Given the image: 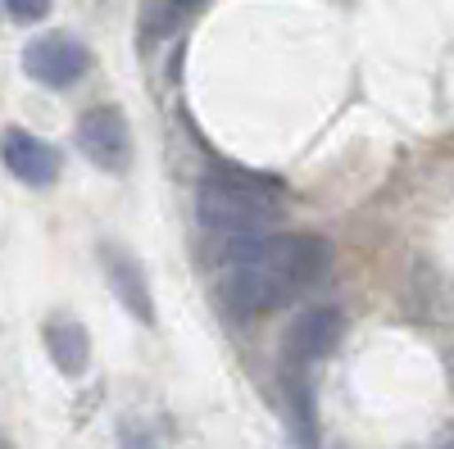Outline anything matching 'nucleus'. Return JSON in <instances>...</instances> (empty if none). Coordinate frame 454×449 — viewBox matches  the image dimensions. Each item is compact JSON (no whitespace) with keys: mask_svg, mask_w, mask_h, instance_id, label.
Wrapping results in <instances>:
<instances>
[{"mask_svg":"<svg viewBox=\"0 0 454 449\" xmlns=\"http://www.w3.org/2000/svg\"><path fill=\"white\" fill-rule=\"evenodd\" d=\"M223 299L241 318H259L295 305L332 273V245L314 232L282 236H241L223 241Z\"/></svg>","mask_w":454,"mask_h":449,"instance_id":"f257e3e1","label":"nucleus"},{"mask_svg":"<svg viewBox=\"0 0 454 449\" xmlns=\"http://www.w3.org/2000/svg\"><path fill=\"white\" fill-rule=\"evenodd\" d=\"M196 213L205 232H218L223 241L263 236L282 218V182L237 164H214L200 182Z\"/></svg>","mask_w":454,"mask_h":449,"instance_id":"f03ea898","label":"nucleus"},{"mask_svg":"<svg viewBox=\"0 0 454 449\" xmlns=\"http://www.w3.org/2000/svg\"><path fill=\"white\" fill-rule=\"evenodd\" d=\"M87 68H91V50L68 32H46V36H36V42H27V50H23V73L32 82L51 87V91L82 82Z\"/></svg>","mask_w":454,"mask_h":449,"instance_id":"7ed1b4c3","label":"nucleus"},{"mask_svg":"<svg viewBox=\"0 0 454 449\" xmlns=\"http://www.w3.org/2000/svg\"><path fill=\"white\" fill-rule=\"evenodd\" d=\"M78 150L100 173H128V164H132V128L123 119V109H114V105L87 109L82 123H78Z\"/></svg>","mask_w":454,"mask_h":449,"instance_id":"20e7f679","label":"nucleus"},{"mask_svg":"<svg viewBox=\"0 0 454 449\" xmlns=\"http://www.w3.org/2000/svg\"><path fill=\"white\" fill-rule=\"evenodd\" d=\"M340 331H346V318L332 305H318V309H305L291 331H286V363L291 368H305V363H318L327 359L336 345H340Z\"/></svg>","mask_w":454,"mask_h":449,"instance_id":"39448f33","label":"nucleus"},{"mask_svg":"<svg viewBox=\"0 0 454 449\" xmlns=\"http://www.w3.org/2000/svg\"><path fill=\"white\" fill-rule=\"evenodd\" d=\"M100 268H105L109 290L119 295V305H123L137 322H155V299H150L145 273H141V264H137L123 245L105 241V245H100Z\"/></svg>","mask_w":454,"mask_h":449,"instance_id":"423d86ee","label":"nucleus"},{"mask_svg":"<svg viewBox=\"0 0 454 449\" xmlns=\"http://www.w3.org/2000/svg\"><path fill=\"white\" fill-rule=\"evenodd\" d=\"M0 159H5V168L27 186H51L59 177V150L42 136L23 132V128H10L0 136Z\"/></svg>","mask_w":454,"mask_h":449,"instance_id":"0eeeda50","label":"nucleus"},{"mask_svg":"<svg viewBox=\"0 0 454 449\" xmlns=\"http://www.w3.org/2000/svg\"><path fill=\"white\" fill-rule=\"evenodd\" d=\"M46 350H51V363L64 372V377H82L87 363H91V341L82 322H51L46 327Z\"/></svg>","mask_w":454,"mask_h":449,"instance_id":"6e6552de","label":"nucleus"},{"mask_svg":"<svg viewBox=\"0 0 454 449\" xmlns=\"http://www.w3.org/2000/svg\"><path fill=\"white\" fill-rule=\"evenodd\" d=\"M5 14L14 23H42L51 14V0H5Z\"/></svg>","mask_w":454,"mask_h":449,"instance_id":"1a4fd4ad","label":"nucleus"},{"mask_svg":"<svg viewBox=\"0 0 454 449\" xmlns=\"http://www.w3.org/2000/svg\"><path fill=\"white\" fill-rule=\"evenodd\" d=\"M196 5H200V0H168V5H164V14L155 19V32H164V27H177L186 14H196Z\"/></svg>","mask_w":454,"mask_h":449,"instance_id":"9d476101","label":"nucleus"},{"mask_svg":"<svg viewBox=\"0 0 454 449\" xmlns=\"http://www.w3.org/2000/svg\"><path fill=\"white\" fill-rule=\"evenodd\" d=\"M119 436H123V449H160V445H155V436H150L145 427H137V422H123V431H119Z\"/></svg>","mask_w":454,"mask_h":449,"instance_id":"9b49d317","label":"nucleus"}]
</instances>
